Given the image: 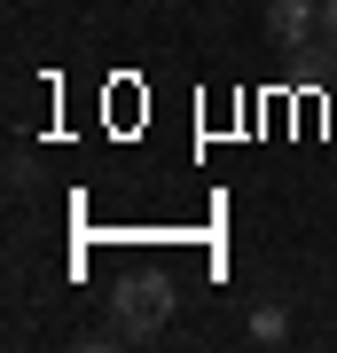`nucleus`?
Masks as SVG:
<instances>
[{
  "mask_svg": "<svg viewBox=\"0 0 337 353\" xmlns=\"http://www.w3.org/2000/svg\"><path fill=\"white\" fill-rule=\"evenodd\" d=\"M165 314H173V275H157V267H141V275H125L118 283V299H110V330H102L94 345H150Z\"/></svg>",
  "mask_w": 337,
  "mask_h": 353,
  "instance_id": "obj_1",
  "label": "nucleus"
},
{
  "mask_svg": "<svg viewBox=\"0 0 337 353\" xmlns=\"http://www.w3.org/2000/svg\"><path fill=\"white\" fill-rule=\"evenodd\" d=\"M267 39H275L283 55L322 48V0H267Z\"/></svg>",
  "mask_w": 337,
  "mask_h": 353,
  "instance_id": "obj_2",
  "label": "nucleus"
},
{
  "mask_svg": "<svg viewBox=\"0 0 337 353\" xmlns=\"http://www.w3.org/2000/svg\"><path fill=\"white\" fill-rule=\"evenodd\" d=\"M283 306H259V314H251V345H283Z\"/></svg>",
  "mask_w": 337,
  "mask_h": 353,
  "instance_id": "obj_3",
  "label": "nucleus"
},
{
  "mask_svg": "<svg viewBox=\"0 0 337 353\" xmlns=\"http://www.w3.org/2000/svg\"><path fill=\"white\" fill-rule=\"evenodd\" d=\"M322 39L337 48V0H322Z\"/></svg>",
  "mask_w": 337,
  "mask_h": 353,
  "instance_id": "obj_4",
  "label": "nucleus"
}]
</instances>
